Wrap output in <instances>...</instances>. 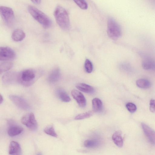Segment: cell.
<instances>
[{"mask_svg":"<svg viewBox=\"0 0 155 155\" xmlns=\"http://www.w3.org/2000/svg\"><path fill=\"white\" fill-rule=\"evenodd\" d=\"M73 98L76 101L79 105L81 107H84L86 104V101L83 94L80 91L75 89L71 92Z\"/></svg>","mask_w":155,"mask_h":155,"instance_id":"7c38bea8","label":"cell"},{"mask_svg":"<svg viewBox=\"0 0 155 155\" xmlns=\"http://www.w3.org/2000/svg\"><path fill=\"white\" fill-rule=\"evenodd\" d=\"M100 144V141L97 139H88L84 143V146L87 148H95L97 147Z\"/></svg>","mask_w":155,"mask_h":155,"instance_id":"603a6c76","label":"cell"},{"mask_svg":"<svg viewBox=\"0 0 155 155\" xmlns=\"http://www.w3.org/2000/svg\"><path fill=\"white\" fill-rule=\"evenodd\" d=\"M3 97L2 96V95H1V94H0V104H1L3 102Z\"/></svg>","mask_w":155,"mask_h":155,"instance_id":"4dcf8cb0","label":"cell"},{"mask_svg":"<svg viewBox=\"0 0 155 155\" xmlns=\"http://www.w3.org/2000/svg\"><path fill=\"white\" fill-rule=\"evenodd\" d=\"M8 153L10 155H21V148L19 143L15 141H11L9 146Z\"/></svg>","mask_w":155,"mask_h":155,"instance_id":"4fadbf2b","label":"cell"},{"mask_svg":"<svg viewBox=\"0 0 155 155\" xmlns=\"http://www.w3.org/2000/svg\"><path fill=\"white\" fill-rule=\"evenodd\" d=\"M60 77V70L59 68H56L51 72L48 77V80L51 83H54L59 80Z\"/></svg>","mask_w":155,"mask_h":155,"instance_id":"5bb4252c","label":"cell"},{"mask_svg":"<svg viewBox=\"0 0 155 155\" xmlns=\"http://www.w3.org/2000/svg\"><path fill=\"white\" fill-rule=\"evenodd\" d=\"M33 3L37 4H38L41 3V0H33L31 1Z\"/></svg>","mask_w":155,"mask_h":155,"instance_id":"f546056e","label":"cell"},{"mask_svg":"<svg viewBox=\"0 0 155 155\" xmlns=\"http://www.w3.org/2000/svg\"><path fill=\"white\" fill-rule=\"evenodd\" d=\"M92 108L93 112H98L102 109V103L99 98H95L92 101Z\"/></svg>","mask_w":155,"mask_h":155,"instance_id":"d6986e66","label":"cell"},{"mask_svg":"<svg viewBox=\"0 0 155 155\" xmlns=\"http://www.w3.org/2000/svg\"><path fill=\"white\" fill-rule=\"evenodd\" d=\"M1 62L0 74L9 70L12 67L13 63L9 61H1Z\"/></svg>","mask_w":155,"mask_h":155,"instance_id":"7402d4cb","label":"cell"},{"mask_svg":"<svg viewBox=\"0 0 155 155\" xmlns=\"http://www.w3.org/2000/svg\"><path fill=\"white\" fill-rule=\"evenodd\" d=\"M56 93L58 97L62 101L68 102L71 101L70 97L63 90L59 89L57 91Z\"/></svg>","mask_w":155,"mask_h":155,"instance_id":"44dd1931","label":"cell"},{"mask_svg":"<svg viewBox=\"0 0 155 155\" xmlns=\"http://www.w3.org/2000/svg\"><path fill=\"white\" fill-rule=\"evenodd\" d=\"M8 123L9 126L8 134L9 136L14 137L19 134L23 131V128L17 125L12 120H8Z\"/></svg>","mask_w":155,"mask_h":155,"instance_id":"9c48e42d","label":"cell"},{"mask_svg":"<svg viewBox=\"0 0 155 155\" xmlns=\"http://www.w3.org/2000/svg\"><path fill=\"white\" fill-rule=\"evenodd\" d=\"M36 155H42V154L41 152H39Z\"/></svg>","mask_w":155,"mask_h":155,"instance_id":"1f68e13d","label":"cell"},{"mask_svg":"<svg viewBox=\"0 0 155 155\" xmlns=\"http://www.w3.org/2000/svg\"><path fill=\"white\" fill-rule=\"evenodd\" d=\"M75 3L81 8L83 9H86L88 8V5L87 2L84 0H75Z\"/></svg>","mask_w":155,"mask_h":155,"instance_id":"4316f807","label":"cell"},{"mask_svg":"<svg viewBox=\"0 0 155 155\" xmlns=\"http://www.w3.org/2000/svg\"><path fill=\"white\" fill-rule=\"evenodd\" d=\"M84 68L86 71L90 73L93 71V66L91 62L88 59H86L84 64Z\"/></svg>","mask_w":155,"mask_h":155,"instance_id":"484cf974","label":"cell"},{"mask_svg":"<svg viewBox=\"0 0 155 155\" xmlns=\"http://www.w3.org/2000/svg\"><path fill=\"white\" fill-rule=\"evenodd\" d=\"M76 87L79 90L87 93L91 94L94 91L93 87L84 83H78L76 84Z\"/></svg>","mask_w":155,"mask_h":155,"instance_id":"ac0fdd59","label":"cell"},{"mask_svg":"<svg viewBox=\"0 0 155 155\" xmlns=\"http://www.w3.org/2000/svg\"><path fill=\"white\" fill-rule=\"evenodd\" d=\"M40 75L32 69H26L18 73V82L24 86H30L34 83Z\"/></svg>","mask_w":155,"mask_h":155,"instance_id":"3957f363","label":"cell"},{"mask_svg":"<svg viewBox=\"0 0 155 155\" xmlns=\"http://www.w3.org/2000/svg\"><path fill=\"white\" fill-rule=\"evenodd\" d=\"M21 122L31 130H36L38 128V123L32 113H28L24 115L21 119Z\"/></svg>","mask_w":155,"mask_h":155,"instance_id":"8992f818","label":"cell"},{"mask_svg":"<svg viewBox=\"0 0 155 155\" xmlns=\"http://www.w3.org/2000/svg\"><path fill=\"white\" fill-rule=\"evenodd\" d=\"M25 37L24 31L20 29H16L13 31L12 35V38L15 41H19L22 40Z\"/></svg>","mask_w":155,"mask_h":155,"instance_id":"2e32d148","label":"cell"},{"mask_svg":"<svg viewBox=\"0 0 155 155\" xmlns=\"http://www.w3.org/2000/svg\"><path fill=\"white\" fill-rule=\"evenodd\" d=\"M44 132L48 135L57 137V135L55 132L53 125H50L44 129Z\"/></svg>","mask_w":155,"mask_h":155,"instance_id":"cb8c5ba5","label":"cell"},{"mask_svg":"<svg viewBox=\"0 0 155 155\" xmlns=\"http://www.w3.org/2000/svg\"><path fill=\"white\" fill-rule=\"evenodd\" d=\"M10 99L17 107L24 110H27L30 109V107L27 102L24 98L18 96L10 95Z\"/></svg>","mask_w":155,"mask_h":155,"instance_id":"52a82bcc","label":"cell"},{"mask_svg":"<svg viewBox=\"0 0 155 155\" xmlns=\"http://www.w3.org/2000/svg\"><path fill=\"white\" fill-rule=\"evenodd\" d=\"M18 73L10 71L5 73L2 77L3 82L6 84L18 82Z\"/></svg>","mask_w":155,"mask_h":155,"instance_id":"8fae6325","label":"cell"},{"mask_svg":"<svg viewBox=\"0 0 155 155\" xmlns=\"http://www.w3.org/2000/svg\"><path fill=\"white\" fill-rule=\"evenodd\" d=\"M93 114V112L92 111H89L78 115L75 117L74 119L76 120L84 119L90 117Z\"/></svg>","mask_w":155,"mask_h":155,"instance_id":"d4e9b609","label":"cell"},{"mask_svg":"<svg viewBox=\"0 0 155 155\" xmlns=\"http://www.w3.org/2000/svg\"><path fill=\"white\" fill-rule=\"evenodd\" d=\"M144 58L142 62V66L145 70L155 69V61L147 56H144Z\"/></svg>","mask_w":155,"mask_h":155,"instance_id":"9a60e30c","label":"cell"},{"mask_svg":"<svg viewBox=\"0 0 155 155\" xmlns=\"http://www.w3.org/2000/svg\"><path fill=\"white\" fill-rule=\"evenodd\" d=\"M28 10L31 16L45 28H48L51 25L52 21L50 18L35 6L28 5Z\"/></svg>","mask_w":155,"mask_h":155,"instance_id":"7a4b0ae2","label":"cell"},{"mask_svg":"<svg viewBox=\"0 0 155 155\" xmlns=\"http://www.w3.org/2000/svg\"><path fill=\"white\" fill-rule=\"evenodd\" d=\"M126 106L127 110L131 113L134 112L137 110V107L136 105L131 102L127 103L126 104Z\"/></svg>","mask_w":155,"mask_h":155,"instance_id":"83f0119b","label":"cell"},{"mask_svg":"<svg viewBox=\"0 0 155 155\" xmlns=\"http://www.w3.org/2000/svg\"><path fill=\"white\" fill-rule=\"evenodd\" d=\"M137 85L139 88L146 89L150 88L151 85L150 82L148 80L145 79H140L136 82Z\"/></svg>","mask_w":155,"mask_h":155,"instance_id":"ffe728a7","label":"cell"},{"mask_svg":"<svg viewBox=\"0 0 155 155\" xmlns=\"http://www.w3.org/2000/svg\"><path fill=\"white\" fill-rule=\"evenodd\" d=\"M107 33L109 37L113 40L119 38L122 34L120 25L112 18H109L107 20Z\"/></svg>","mask_w":155,"mask_h":155,"instance_id":"277c9868","label":"cell"},{"mask_svg":"<svg viewBox=\"0 0 155 155\" xmlns=\"http://www.w3.org/2000/svg\"><path fill=\"white\" fill-rule=\"evenodd\" d=\"M149 109L150 111L155 113V100L153 99L150 100V102Z\"/></svg>","mask_w":155,"mask_h":155,"instance_id":"f1b7e54d","label":"cell"},{"mask_svg":"<svg viewBox=\"0 0 155 155\" xmlns=\"http://www.w3.org/2000/svg\"><path fill=\"white\" fill-rule=\"evenodd\" d=\"M0 13L3 21L8 26H11L13 24L15 16L14 11L12 8L8 7L1 6Z\"/></svg>","mask_w":155,"mask_h":155,"instance_id":"5b68a950","label":"cell"},{"mask_svg":"<svg viewBox=\"0 0 155 155\" xmlns=\"http://www.w3.org/2000/svg\"><path fill=\"white\" fill-rule=\"evenodd\" d=\"M141 126L144 134L150 143L155 145V131L143 123H141Z\"/></svg>","mask_w":155,"mask_h":155,"instance_id":"30bf717a","label":"cell"},{"mask_svg":"<svg viewBox=\"0 0 155 155\" xmlns=\"http://www.w3.org/2000/svg\"><path fill=\"white\" fill-rule=\"evenodd\" d=\"M112 139L117 146L120 147L123 146V141L121 131L117 130L115 131L112 135Z\"/></svg>","mask_w":155,"mask_h":155,"instance_id":"e0dca14e","label":"cell"},{"mask_svg":"<svg viewBox=\"0 0 155 155\" xmlns=\"http://www.w3.org/2000/svg\"><path fill=\"white\" fill-rule=\"evenodd\" d=\"M15 53L12 48L8 47H1L0 48V61H9L13 59Z\"/></svg>","mask_w":155,"mask_h":155,"instance_id":"ba28073f","label":"cell"},{"mask_svg":"<svg viewBox=\"0 0 155 155\" xmlns=\"http://www.w3.org/2000/svg\"><path fill=\"white\" fill-rule=\"evenodd\" d=\"M54 16L57 23L61 28L66 30L69 28V15L65 8L60 5L57 6L54 12Z\"/></svg>","mask_w":155,"mask_h":155,"instance_id":"6da1fadb","label":"cell"}]
</instances>
